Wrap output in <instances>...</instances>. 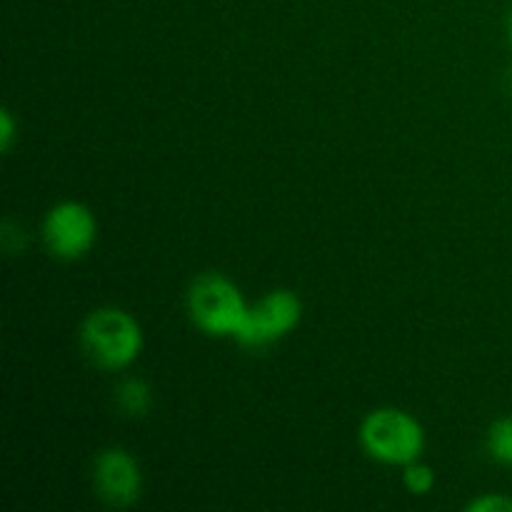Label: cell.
<instances>
[{"label": "cell", "instance_id": "cell-1", "mask_svg": "<svg viewBox=\"0 0 512 512\" xmlns=\"http://www.w3.org/2000/svg\"><path fill=\"white\" fill-rule=\"evenodd\" d=\"M143 328L123 308L105 305L93 310L80 325L85 355L103 370H125L143 353Z\"/></svg>", "mask_w": 512, "mask_h": 512}, {"label": "cell", "instance_id": "cell-2", "mask_svg": "<svg viewBox=\"0 0 512 512\" xmlns=\"http://www.w3.org/2000/svg\"><path fill=\"white\" fill-rule=\"evenodd\" d=\"M250 305L230 278L203 273L188 290V313L195 328L210 338H235Z\"/></svg>", "mask_w": 512, "mask_h": 512}, {"label": "cell", "instance_id": "cell-3", "mask_svg": "<svg viewBox=\"0 0 512 512\" xmlns=\"http://www.w3.org/2000/svg\"><path fill=\"white\" fill-rule=\"evenodd\" d=\"M360 445L383 465H408L425 450V430L418 418L400 408H378L360 425Z\"/></svg>", "mask_w": 512, "mask_h": 512}, {"label": "cell", "instance_id": "cell-4", "mask_svg": "<svg viewBox=\"0 0 512 512\" xmlns=\"http://www.w3.org/2000/svg\"><path fill=\"white\" fill-rule=\"evenodd\" d=\"M303 318V303L293 290H270L265 298L250 305L243 325L235 333L243 348H268L283 340Z\"/></svg>", "mask_w": 512, "mask_h": 512}, {"label": "cell", "instance_id": "cell-5", "mask_svg": "<svg viewBox=\"0 0 512 512\" xmlns=\"http://www.w3.org/2000/svg\"><path fill=\"white\" fill-rule=\"evenodd\" d=\"M98 238L93 210L78 200H63L48 210L43 220L45 248L60 260H78L90 253Z\"/></svg>", "mask_w": 512, "mask_h": 512}, {"label": "cell", "instance_id": "cell-6", "mask_svg": "<svg viewBox=\"0 0 512 512\" xmlns=\"http://www.w3.org/2000/svg\"><path fill=\"white\" fill-rule=\"evenodd\" d=\"M93 485L100 500L113 508H128L143 493V473L128 450L108 448L95 458Z\"/></svg>", "mask_w": 512, "mask_h": 512}, {"label": "cell", "instance_id": "cell-7", "mask_svg": "<svg viewBox=\"0 0 512 512\" xmlns=\"http://www.w3.org/2000/svg\"><path fill=\"white\" fill-rule=\"evenodd\" d=\"M115 403L128 418H145L153 408V390L143 378H125L115 390Z\"/></svg>", "mask_w": 512, "mask_h": 512}, {"label": "cell", "instance_id": "cell-8", "mask_svg": "<svg viewBox=\"0 0 512 512\" xmlns=\"http://www.w3.org/2000/svg\"><path fill=\"white\" fill-rule=\"evenodd\" d=\"M488 453L495 463L512 468V418H500L490 425Z\"/></svg>", "mask_w": 512, "mask_h": 512}, {"label": "cell", "instance_id": "cell-9", "mask_svg": "<svg viewBox=\"0 0 512 512\" xmlns=\"http://www.w3.org/2000/svg\"><path fill=\"white\" fill-rule=\"evenodd\" d=\"M403 483L413 495H428L435 488V470L425 465L423 460L403 465Z\"/></svg>", "mask_w": 512, "mask_h": 512}, {"label": "cell", "instance_id": "cell-10", "mask_svg": "<svg viewBox=\"0 0 512 512\" xmlns=\"http://www.w3.org/2000/svg\"><path fill=\"white\" fill-rule=\"evenodd\" d=\"M465 510L468 512H512V498L510 495L488 493V495H483V498H475Z\"/></svg>", "mask_w": 512, "mask_h": 512}, {"label": "cell", "instance_id": "cell-11", "mask_svg": "<svg viewBox=\"0 0 512 512\" xmlns=\"http://www.w3.org/2000/svg\"><path fill=\"white\" fill-rule=\"evenodd\" d=\"M15 143V118L10 110H3L0 113V148L3 153H8Z\"/></svg>", "mask_w": 512, "mask_h": 512}, {"label": "cell", "instance_id": "cell-12", "mask_svg": "<svg viewBox=\"0 0 512 512\" xmlns=\"http://www.w3.org/2000/svg\"><path fill=\"white\" fill-rule=\"evenodd\" d=\"M508 35H510V43H512V13H510V18H508Z\"/></svg>", "mask_w": 512, "mask_h": 512}, {"label": "cell", "instance_id": "cell-13", "mask_svg": "<svg viewBox=\"0 0 512 512\" xmlns=\"http://www.w3.org/2000/svg\"><path fill=\"white\" fill-rule=\"evenodd\" d=\"M508 85H510V90H512V68H510V75H508Z\"/></svg>", "mask_w": 512, "mask_h": 512}]
</instances>
